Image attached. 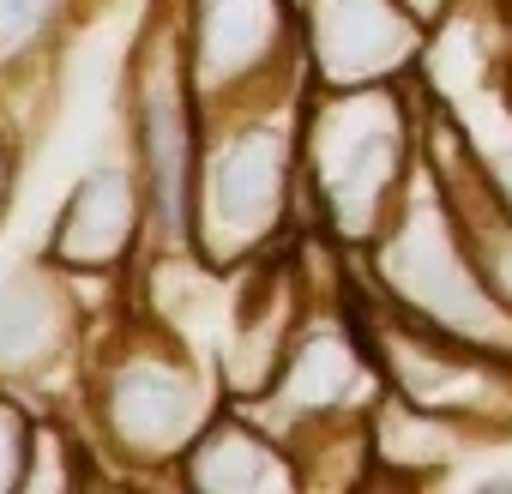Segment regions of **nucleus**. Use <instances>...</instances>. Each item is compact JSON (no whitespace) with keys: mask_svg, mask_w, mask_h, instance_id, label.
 <instances>
[{"mask_svg":"<svg viewBox=\"0 0 512 494\" xmlns=\"http://www.w3.org/2000/svg\"><path fill=\"white\" fill-rule=\"evenodd\" d=\"M416 73L392 85H314L302 91V187L314 223L362 254L398 217L422 151H416Z\"/></svg>","mask_w":512,"mask_h":494,"instance_id":"f257e3e1","label":"nucleus"},{"mask_svg":"<svg viewBox=\"0 0 512 494\" xmlns=\"http://www.w3.org/2000/svg\"><path fill=\"white\" fill-rule=\"evenodd\" d=\"M308 91V85H302ZM302 91H253L223 103L205 127L193 187V247L205 266H241L272 254L302 187Z\"/></svg>","mask_w":512,"mask_h":494,"instance_id":"f03ea898","label":"nucleus"},{"mask_svg":"<svg viewBox=\"0 0 512 494\" xmlns=\"http://www.w3.org/2000/svg\"><path fill=\"white\" fill-rule=\"evenodd\" d=\"M199 109L205 103L187 73V43L163 37V49L145 55L133 85V151L145 175L151 229L175 241L181 254L193 247V187H199V145H205Z\"/></svg>","mask_w":512,"mask_h":494,"instance_id":"7ed1b4c3","label":"nucleus"},{"mask_svg":"<svg viewBox=\"0 0 512 494\" xmlns=\"http://www.w3.org/2000/svg\"><path fill=\"white\" fill-rule=\"evenodd\" d=\"M181 350V344H175ZM169 344H139L127 350L103 386H97V416H103V434L115 452L127 458H181L205 422L217 416V398L211 386L199 380V368L187 356H175Z\"/></svg>","mask_w":512,"mask_h":494,"instance_id":"20e7f679","label":"nucleus"},{"mask_svg":"<svg viewBox=\"0 0 512 494\" xmlns=\"http://www.w3.org/2000/svg\"><path fill=\"white\" fill-rule=\"evenodd\" d=\"M434 25L404 0H302V55L314 85H392L428 55Z\"/></svg>","mask_w":512,"mask_h":494,"instance_id":"39448f33","label":"nucleus"},{"mask_svg":"<svg viewBox=\"0 0 512 494\" xmlns=\"http://www.w3.org/2000/svg\"><path fill=\"white\" fill-rule=\"evenodd\" d=\"M145 217H151V205L139 193V169L133 163H97L79 175V187L67 193V205L55 217L49 260L79 266V272H109L133 254Z\"/></svg>","mask_w":512,"mask_h":494,"instance_id":"423d86ee","label":"nucleus"},{"mask_svg":"<svg viewBox=\"0 0 512 494\" xmlns=\"http://www.w3.org/2000/svg\"><path fill=\"white\" fill-rule=\"evenodd\" d=\"M175 476L205 494H260V488L308 482V470L296 464V446L253 428V410H241V404H229L205 422V434L181 452Z\"/></svg>","mask_w":512,"mask_h":494,"instance_id":"0eeeda50","label":"nucleus"},{"mask_svg":"<svg viewBox=\"0 0 512 494\" xmlns=\"http://www.w3.org/2000/svg\"><path fill=\"white\" fill-rule=\"evenodd\" d=\"M67 314H61V290H49L31 272L0 278V374L13 368H43L61 350Z\"/></svg>","mask_w":512,"mask_h":494,"instance_id":"6e6552de","label":"nucleus"},{"mask_svg":"<svg viewBox=\"0 0 512 494\" xmlns=\"http://www.w3.org/2000/svg\"><path fill=\"white\" fill-rule=\"evenodd\" d=\"M61 13V0H0V61H19Z\"/></svg>","mask_w":512,"mask_h":494,"instance_id":"1a4fd4ad","label":"nucleus"},{"mask_svg":"<svg viewBox=\"0 0 512 494\" xmlns=\"http://www.w3.org/2000/svg\"><path fill=\"white\" fill-rule=\"evenodd\" d=\"M31 440H37L31 416H25L19 404L0 398V494L25 482V470H31Z\"/></svg>","mask_w":512,"mask_h":494,"instance_id":"9d476101","label":"nucleus"},{"mask_svg":"<svg viewBox=\"0 0 512 494\" xmlns=\"http://www.w3.org/2000/svg\"><path fill=\"white\" fill-rule=\"evenodd\" d=\"M500 97H506V115H512V61H506V73H500Z\"/></svg>","mask_w":512,"mask_h":494,"instance_id":"9b49d317","label":"nucleus"},{"mask_svg":"<svg viewBox=\"0 0 512 494\" xmlns=\"http://www.w3.org/2000/svg\"><path fill=\"white\" fill-rule=\"evenodd\" d=\"M494 19H500V25H512V0H494Z\"/></svg>","mask_w":512,"mask_h":494,"instance_id":"f8f14e48","label":"nucleus"}]
</instances>
